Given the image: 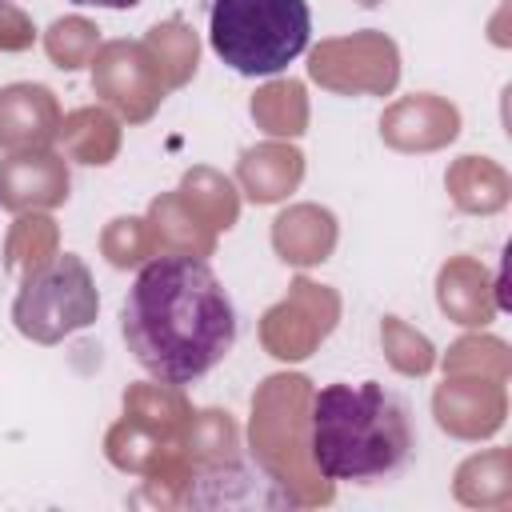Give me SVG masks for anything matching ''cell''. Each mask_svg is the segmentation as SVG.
<instances>
[{
    "label": "cell",
    "instance_id": "cell-3",
    "mask_svg": "<svg viewBox=\"0 0 512 512\" xmlns=\"http://www.w3.org/2000/svg\"><path fill=\"white\" fill-rule=\"evenodd\" d=\"M312 36L308 0H216L208 16L212 52L240 76L284 72Z\"/></svg>",
    "mask_w": 512,
    "mask_h": 512
},
{
    "label": "cell",
    "instance_id": "cell-4",
    "mask_svg": "<svg viewBox=\"0 0 512 512\" xmlns=\"http://www.w3.org/2000/svg\"><path fill=\"white\" fill-rule=\"evenodd\" d=\"M60 288V264L52 268H40L36 276H28L20 300H16V324L24 336H36V340H56L60 332L68 328H80L88 324L92 308H96V296H92V280H80L72 292H56Z\"/></svg>",
    "mask_w": 512,
    "mask_h": 512
},
{
    "label": "cell",
    "instance_id": "cell-1",
    "mask_svg": "<svg viewBox=\"0 0 512 512\" xmlns=\"http://www.w3.org/2000/svg\"><path fill=\"white\" fill-rule=\"evenodd\" d=\"M132 360L160 384L204 380L236 344V304L212 264L188 252L148 260L120 308Z\"/></svg>",
    "mask_w": 512,
    "mask_h": 512
},
{
    "label": "cell",
    "instance_id": "cell-5",
    "mask_svg": "<svg viewBox=\"0 0 512 512\" xmlns=\"http://www.w3.org/2000/svg\"><path fill=\"white\" fill-rule=\"evenodd\" d=\"M68 4H80V8H136L140 0H68Z\"/></svg>",
    "mask_w": 512,
    "mask_h": 512
},
{
    "label": "cell",
    "instance_id": "cell-2",
    "mask_svg": "<svg viewBox=\"0 0 512 512\" xmlns=\"http://www.w3.org/2000/svg\"><path fill=\"white\" fill-rule=\"evenodd\" d=\"M312 464L328 480L380 484L408 468L416 452L404 396L380 380H336L312 396Z\"/></svg>",
    "mask_w": 512,
    "mask_h": 512
}]
</instances>
